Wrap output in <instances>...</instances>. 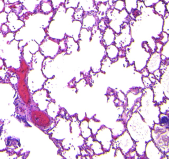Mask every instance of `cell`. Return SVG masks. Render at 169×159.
Segmentation results:
<instances>
[{
    "instance_id": "1",
    "label": "cell",
    "mask_w": 169,
    "mask_h": 159,
    "mask_svg": "<svg viewBox=\"0 0 169 159\" xmlns=\"http://www.w3.org/2000/svg\"><path fill=\"white\" fill-rule=\"evenodd\" d=\"M59 41L47 36L39 44L40 52L45 58H54L60 50Z\"/></svg>"
},
{
    "instance_id": "2",
    "label": "cell",
    "mask_w": 169,
    "mask_h": 159,
    "mask_svg": "<svg viewBox=\"0 0 169 159\" xmlns=\"http://www.w3.org/2000/svg\"><path fill=\"white\" fill-rule=\"evenodd\" d=\"M7 25L10 31L16 33L25 25V23L20 19L16 13L11 12L8 13Z\"/></svg>"
},
{
    "instance_id": "3",
    "label": "cell",
    "mask_w": 169,
    "mask_h": 159,
    "mask_svg": "<svg viewBox=\"0 0 169 159\" xmlns=\"http://www.w3.org/2000/svg\"><path fill=\"white\" fill-rule=\"evenodd\" d=\"M42 0H20L24 8L31 13H38L39 11L40 4Z\"/></svg>"
},
{
    "instance_id": "4",
    "label": "cell",
    "mask_w": 169,
    "mask_h": 159,
    "mask_svg": "<svg viewBox=\"0 0 169 159\" xmlns=\"http://www.w3.org/2000/svg\"><path fill=\"white\" fill-rule=\"evenodd\" d=\"M101 41L106 46L113 44L115 40L116 33L113 29L110 27H108L103 32Z\"/></svg>"
},
{
    "instance_id": "5",
    "label": "cell",
    "mask_w": 169,
    "mask_h": 159,
    "mask_svg": "<svg viewBox=\"0 0 169 159\" xmlns=\"http://www.w3.org/2000/svg\"><path fill=\"white\" fill-rule=\"evenodd\" d=\"M161 58H160L159 53L157 52L153 54L147 64V68L149 72L152 74L158 69L161 62Z\"/></svg>"
},
{
    "instance_id": "6",
    "label": "cell",
    "mask_w": 169,
    "mask_h": 159,
    "mask_svg": "<svg viewBox=\"0 0 169 159\" xmlns=\"http://www.w3.org/2000/svg\"><path fill=\"white\" fill-rule=\"evenodd\" d=\"M54 12L51 0H42L40 4L39 12L45 15H49Z\"/></svg>"
},
{
    "instance_id": "7",
    "label": "cell",
    "mask_w": 169,
    "mask_h": 159,
    "mask_svg": "<svg viewBox=\"0 0 169 159\" xmlns=\"http://www.w3.org/2000/svg\"><path fill=\"white\" fill-rule=\"evenodd\" d=\"M165 18H164V24L163 26L162 31L163 32H164L165 33L169 34V16H168V13H166L165 15Z\"/></svg>"
},
{
    "instance_id": "8",
    "label": "cell",
    "mask_w": 169,
    "mask_h": 159,
    "mask_svg": "<svg viewBox=\"0 0 169 159\" xmlns=\"http://www.w3.org/2000/svg\"><path fill=\"white\" fill-rule=\"evenodd\" d=\"M8 13L5 11L0 13V26L7 23L8 22Z\"/></svg>"
},
{
    "instance_id": "9",
    "label": "cell",
    "mask_w": 169,
    "mask_h": 159,
    "mask_svg": "<svg viewBox=\"0 0 169 159\" xmlns=\"http://www.w3.org/2000/svg\"><path fill=\"white\" fill-rule=\"evenodd\" d=\"M0 31L3 33L4 35H5L6 34L10 31L9 28L8 27L7 24H4L1 26H0Z\"/></svg>"
},
{
    "instance_id": "10",
    "label": "cell",
    "mask_w": 169,
    "mask_h": 159,
    "mask_svg": "<svg viewBox=\"0 0 169 159\" xmlns=\"http://www.w3.org/2000/svg\"><path fill=\"white\" fill-rule=\"evenodd\" d=\"M6 5H11L19 2L20 0H3Z\"/></svg>"
},
{
    "instance_id": "11",
    "label": "cell",
    "mask_w": 169,
    "mask_h": 159,
    "mask_svg": "<svg viewBox=\"0 0 169 159\" xmlns=\"http://www.w3.org/2000/svg\"><path fill=\"white\" fill-rule=\"evenodd\" d=\"M6 4L3 0H0V13L4 12Z\"/></svg>"
},
{
    "instance_id": "12",
    "label": "cell",
    "mask_w": 169,
    "mask_h": 159,
    "mask_svg": "<svg viewBox=\"0 0 169 159\" xmlns=\"http://www.w3.org/2000/svg\"><path fill=\"white\" fill-rule=\"evenodd\" d=\"M4 66V61L1 58H0V68H1Z\"/></svg>"
}]
</instances>
